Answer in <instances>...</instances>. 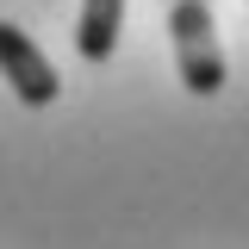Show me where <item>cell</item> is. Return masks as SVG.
<instances>
[{"label":"cell","instance_id":"1","mask_svg":"<svg viewBox=\"0 0 249 249\" xmlns=\"http://www.w3.org/2000/svg\"><path fill=\"white\" fill-rule=\"evenodd\" d=\"M168 44L187 93H218L224 88V50H218L212 0H168Z\"/></svg>","mask_w":249,"mask_h":249},{"label":"cell","instance_id":"2","mask_svg":"<svg viewBox=\"0 0 249 249\" xmlns=\"http://www.w3.org/2000/svg\"><path fill=\"white\" fill-rule=\"evenodd\" d=\"M0 75H6V88L19 93L25 106H50V100L62 93L56 62H50L37 44H31V31L6 25V19H0Z\"/></svg>","mask_w":249,"mask_h":249},{"label":"cell","instance_id":"3","mask_svg":"<svg viewBox=\"0 0 249 249\" xmlns=\"http://www.w3.org/2000/svg\"><path fill=\"white\" fill-rule=\"evenodd\" d=\"M119 25H124V0H81V25H75V50L88 62H106L119 50Z\"/></svg>","mask_w":249,"mask_h":249}]
</instances>
